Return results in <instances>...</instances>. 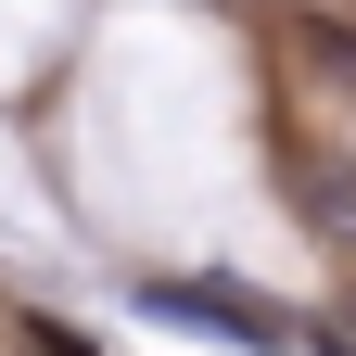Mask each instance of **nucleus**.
Listing matches in <instances>:
<instances>
[{"label":"nucleus","mask_w":356,"mask_h":356,"mask_svg":"<svg viewBox=\"0 0 356 356\" xmlns=\"http://www.w3.org/2000/svg\"><path fill=\"white\" fill-rule=\"evenodd\" d=\"M165 331H204V343H242V356H305L318 331L293 318L280 293H254V280H216V267H191V280H153L140 293Z\"/></svg>","instance_id":"f257e3e1"},{"label":"nucleus","mask_w":356,"mask_h":356,"mask_svg":"<svg viewBox=\"0 0 356 356\" xmlns=\"http://www.w3.org/2000/svg\"><path fill=\"white\" fill-rule=\"evenodd\" d=\"M343 331H356V293H343Z\"/></svg>","instance_id":"7ed1b4c3"},{"label":"nucleus","mask_w":356,"mask_h":356,"mask_svg":"<svg viewBox=\"0 0 356 356\" xmlns=\"http://www.w3.org/2000/svg\"><path fill=\"white\" fill-rule=\"evenodd\" d=\"M305 356H356V331H318V343H305Z\"/></svg>","instance_id":"f03ea898"}]
</instances>
